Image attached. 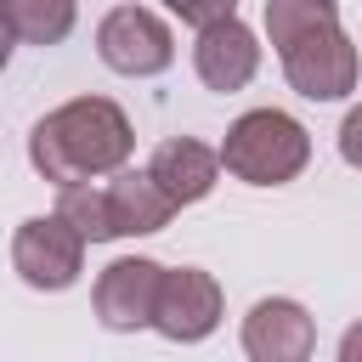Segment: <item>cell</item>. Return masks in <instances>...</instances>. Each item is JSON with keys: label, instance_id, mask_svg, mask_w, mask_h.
Instances as JSON below:
<instances>
[{"label": "cell", "instance_id": "9c48e42d", "mask_svg": "<svg viewBox=\"0 0 362 362\" xmlns=\"http://www.w3.org/2000/svg\"><path fill=\"white\" fill-rule=\"evenodd\" d=\"M192 68H198L204 90L232 96V90H243V85L260 74V40L249 34L243 17H221V23L198 28V40H192Z\"/></svg>", "mask_w": 362, "mask_h": 362}, {"label": "cell", "instance_id": "30bf717a", "mask_svg": "<svg viewBox=\"0 0 362 362\" xmlns=\"http://www.w3.org/2000/svg\"><path fill=\"white\" fill-rule=\"evenodd\" d=\"M147 175H153V187H158L175 209H187V204H204V198L215 192V181H221V153L204 147L198 136H170V141L153 147Z\"/></svg>", "mask_w": 362, "mask_h": 362}, {"label": "cell", "instance_id": "ba28073f", "mask_svg": "<svg viewBox=\"0 0 362 362\" xmlns=\"http://www.w3.org/2000/svg\"><path fill=\"white\" fill-rule=\"evenodd\" d=\"M317 351V317L300 300H255L243 317V356L249 362H311Z\"/></svg>", "mask_w": 362, "mask_h": 362}, {"label": "cell", "instance_id": "e0dca14e", "mask_svg": "<svg viewBox=\"0 0 362 362\" xmlns=\"http://www.w3.org/2000/svg\"><path fill=\"white\" fill-rule=\"evenodd\" d=\"M11 51H17V34H11V23H6V11H0V74H6Z\"/></svg>", "mask_w": 362, "mask_h": 362}, {"label": "cell", "instance_id": "9a60e30c", "mask_svg": "<svg viewBox=\"0 0 362 362\" xmlns=\"http://www.w3.org/2000/svg\"><path fill=\"white\" fill-rule=\"evenodd\" d=\"M339 158L351 164V170H362V102L345 113V124H339Z\"/></svg>", "mask_w": 362, "mask_h": 362}, {"label": "cell", "instance_id": "5b68a950", "mask_svg": "<svg viewBox=\"0 0 362 362\" xmlns=\"http://www.w3.org/2000/svg\"><path fill=\"white\" fill-rule=\"evenodd\" d=\"M11 272L40 294H62L85 272V238L57 215H28L11 232Z\"/></svg>", "mask_w": 362, "mask_h": 362}, {"label": "cell", "instance_id": "6da1fadb", "mask_svg": "<svg viewBox=\"0 0 362 362\" xmlns=\"http://www.w3.org/2000/svg\"><path fill=\"white\" fill-rule=\"evenodd\" d=\"M130 153H136L130 113L107 96H74V102L51 107L45 119H34V130H28V164L57 192L119 175L130 164Z\"/></svg>", "mask_w": 362, "mask_h": 362}, {"label": "cell", "instance_id": "3957f363", "mask_svg": "<svg viewBox=\"0 0 362 362\" xmlns=\"http://www.w3.org/2000/svg\"><path fill=\"white\" fill-rule=\"evenodd\" d=\"M215 153H221L226 175H238L249 187H283L311 164V130L283 107H249L243 119H232V130Z\"/></svg>", "mask_w": 362, "mask_h": 362}, {"label": "cell", "instance_id": "7a4b0ae2", "mask_svg": "<svg viewBox=\"0 0 362 362\" xmlns=\"http://www.w3.org/2000/svg\"><path fill=\"white\" fill-rule=\"evenodd\" d=\"M266 34L277 45L283 79L305 102H339L356 90L362 62L351 34L339 28L334 0H266Z\"/></svg>", "mask_w": 362, "mask_h": 362}, {"label": "cell", "instance_id": "7c38bea8", "mask_svg": "<svg viewBox=\"0 0 362 362\" xmlns=\"http://www.w3.org/2000/svg\"><path fill=\"white\" fill-rule=\"evenodd\" d=\"M23 45H62L74 34V0H6L0 6Z\"/></svg>", "mask_w": 362, "mask_h": 362}, {"label": "cell", "instance_id": "8992f818", "mask_svg": "<svg viewBox=\"0 0 362 362\" xmlns=\"http://www.w3.org/2000/svg\"><path fill=\"white\" fill-rule=\"evenodd\" d=\"M226 317V294L215 283V272L204 266H164L158 277V305H153V328L175 345H198L221 328Z\"/></svg>", "mask_w": 362, "mask_h": 362}, {"label": "cell", "instance_id": "2e32d148", "mask_svg": "<svg viewBox=\"0 0 362 362\" xmlns=\"http://www.w3.org/2000/svg\"><path fill=\"white\" fill-rule=\"evenodd\" d=\"M334 362H362V317L339 334V351H334Z\"/></svg>", "mask_w": 362, "mask_h": 362}, {"label": "cell", "instance_id": "5bb4252c", "mask_svg": "<svg viewBox=\"0 0 362 362\" xmlns=\"http://www.w3.org/2000/svg\"><path fill=\"white\" fill-rule=\"evenodd\" d=\"M175 17L192 28H209L221 17H238V0H175Z\"/></svg>", "mask_w": 362, "mask_h": 362}, {"label": "cell", "instance_id": "52a82bcc", "mask_svg": "<svg viewBox=\"0 0 362 362\" xmlns=\"http://www.w3.org/2000/svg\"><path fill=\"white\" fill-rule=\"evenodd\" d=\"M158 277H164V266H158V260H147V255H124V260H107V266L96 272V288H90L96 322H102V328H113V334H136V328H153Z\"/></svg>", "mask_w": 362, "mask_h": 362}, {"label": "cell", "instance_id": "8fae6325", "mask_svg": "<svg viewBox=\"0 0 362 362\" xmlns=\"http://www.w3.org/2000/svg\"><path fill=\"white\" fill-rule=\"evenodd\" d=\"M102 209H107V238H147L164 232L175 204L153 187L147 170H119L102 181Z\"/></svg>", "mask_w": 362, "mask_h": 362}, {"label": "cell", "instance_id": "277c9868", "mask_svg": "<svg viewBox=\"0 0 362 362\" xmlns=\"http://www.w3.org/2000/svg\"><path fill=\"white\" fill-rule=\"evenodd\" d=\"M96 57L124 79H153L175 62V34L153 6H113L96 23Z\"/></svg>", "mask_w": 362, "mask_h": 362}, {"label": "cell", "instance_id": "4fadbf2b", "mask_svg": "<svg viewBox=\"0 0 362 362\" xmlns=\"http://www.w3.org/2000/svg\"><path fill=\"white\" fill-rule=\"evenodd\" d=\"M57 221H68L85 243H107V209H102V187L90 181V187H68V192H57V209H51Z\"/></svg>", "mask_w": 362, "mask_h": 362}]
</instances>
